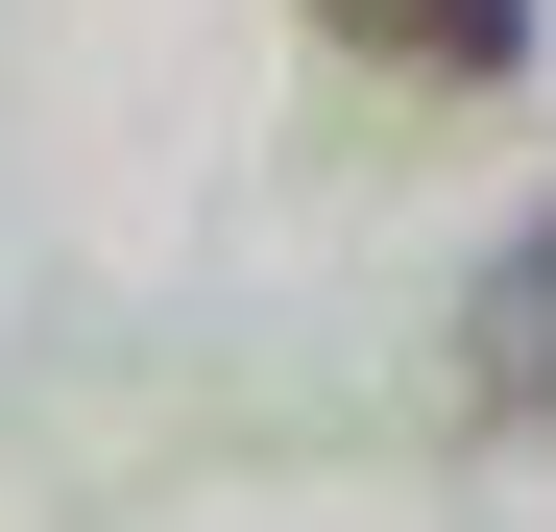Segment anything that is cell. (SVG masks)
Segmentation results:
<instances>
[{
	"label": "cell",
	"instance_id": "obj_2",
	"mask_svg": "<svg viewBox=\"0 0 556 532\" xmlns=\"http://www.w3.org/2000/svg\"><path fill=\"white\" fill-rule=\"evenodd\" d=\"M339 49H388V73H435V98H484V73H532V0H315Z\"/></svg>",
	"mask_w": 556,
	"mask_h": 532
},
{
	"label": "cell",
	"instance_id": "obj_1",
	"mask_svg": "<svg viewBox=\"0 0 556 532\" xmlns=\"http://www.w3.org/2000/svg\"><path fill=\"white\" fill-rule=\"evenodd\" d=\"M459 411H484V435H556V218H508L484 291H459Z\"/></svg>",
	"mask_w": 556,
	"mask_h": 532
}]
</instances>
